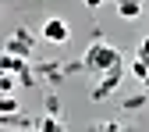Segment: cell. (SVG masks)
<instances>
[{"label": "cell", "instance_id": "obj_3", "mask_svg": "<svg viewBox=\"0 0 149 132\" xmlns=\"http://www.w3.org/2000/svg\"><path fill=\"white\" fill-rule=\"evenodd\" d=\"M32 47H36V36H32L29 29H18L11 40L4 43V54H18V57H25V54H32Z\"/></svg>", "mask_w": 149, "mask_h": 132}, {"label": "cell", "instance_id": "obj_15", "mask_svg": "<svg viewBox=\"0 0 149 132\" xmlns=\"http://www.w3.org/2000/svg\"><path fill=\"white\" fill-rule=\"evenodd\" d=\"M103 4H107V0H85V7H89V11H96V7H103Z\"/></svg>", "mask_w": 149, "mask_h": 132}, {"label": "cell", "instance_id": "obj_9", "mask_svg": "<svg viewBox=\"0 0 149 132\" xmlns=\"http://www.w3.org/2000/svg\"><path fill=\"white\" fill-rule=\"evenodd\" d=\"M39 75H43V79H61V64L46 61V64H39Z\"/></svg>", "mask_w": 149, "mask_h": 132}, {"label": "cell", "instance_id": "obj_2", "mask_svg": "<svg viewBox=\"0 0 149 132\" xmlns=\"http://www.w3.org/2000/svg\"><path fill=\"white\" fill-rule=\"evenodd\" d=\"M43 40L53 43V47H64V43L71 40L68 22H64V18H46V22H43Z\"/></svg>", "mask_w": 149, "mask_h": 132}, {"label": "cell", "instance_id": "obj_5", "mask_svg": "<svg viewBox=\"0 0 149 132\" xmlns=\"http://www.w3.org/2000/svg\"><path fill=\"white\" fill-rule=\"evenodd\" d=\"M29 64H25V57H18V54H4L0 57V71H11V75H22Z\"/></svg>", "mask_w": 149, "mask_h": 132}, {"label": "cell", "instance_id": "obj_4", "mask_svg": "<svg viewBox=\"0 0 149 132\" xmlns=\"http://www.w3.org/2000/svg\"><path fill=\"white\" fill-rule=\"evenodd\" d=\"M121 68H124V64H121ZM121 68H110V71L103 75V82H100L96 89H92V100H107V97H110V93H114V89H117V82H121V75H124Z\"/></svg>", "mask_w": 149, "mask_h": 132}, {"label": "cell", "instance_id": "obj_10", "mask_svg": "<svg viewBox=\"0 0 149 132\" xmlns=\"http://www.w3.org/2000/svg\"><path fill=\"white\" fill-rule=\"evenodd\" d=\"M18 111V100L14 97H0V114H14Z\"/></svg>", "mask_w": 149, "mask_h": 132}, {"label": "cell", "instance_id": "obj_14", "mask_svg": "<svg viewBox=\"0 0 149 132\" xmlns=\"http://www.w3.org/2000/svg\"><path fill=\"white\" fill-rule=\"evenodd\" d=\"M139 57H142V61H149V36L139 43Z\"/></svg>", "mask_w": 149, "mask_h": 132}, {"label": "cell", "instance_id": "obj_1", "mask_svg": "<svg viewBox=\"0 0 149 132\" xmlns=\"http://www.w3.org/2000/svg\"><path fill=\"white\" fill-rule=\"evenodd\" d=\"M82 64H85L89 71H96V75H107L110 68H121L124 61H121V50H117V47H107V43H100V40H96V43L85 50Z\"/></svg>", "mask_w": 149, "mask_h": 132}, {"label": "cell", "instance_id": "obj_11", "mask_svg": "<svg viewBox=\"0 0 149 132\" xmlns=\"http://www.w3.org/2000/svg\"><path fill=\"white\" fill-rule=\"evenodd\" d=\"M46 114L61 118V100H57V97H46Z\"/></svg>", "mask_w": 149, "mask_h": 132}, {"label": "cell", "instance_id": "obj_13", "mask_svg": "<svg viewBox=\"0 0 149 132\" xmlns=\"http://www.w3.org/2000/svg\"><path fill=\"white\" fill-rule=\"evenodd\" d=\"M96 132H124V128H121V125H117V121H103V125H100V128H96Z\"/></svg>", "mask_w": 149, "mask_h": 132}, {"label": "cell", "instance_id": "obj_7", "mask_svg": "<svg viewBox=\"0 0 149 132\" xmlns=\"http://www.w3.org/2000/svg\"><path fill=\"white\" fill-rule=\"evenodd\" d=\"M36 132H68V128H64V121H61V118L46 114V118H39V121H36Z\"/></svg>", "mask_w": 149, "mask_h": 132}, {"label": "cell", "instance_id": "obj_6", "mask_svg": "<svg viewBox=\"0 0 149 132\" xmlns=\"http://www.w3.org/2000/svg\"><path fill=\"white\" fill-rule=\"evenodd\" d=\"M117 14L128 18V22L139 18V14H142V0H117Z\"/></svg>", "mask_w": 149, "mask_h": 132}, {"label": "cell", "instance_id": "obj_8", "mask_svg": "<svg viewBox=\"0 0 149 132\" xmlns=\"http://www.w3.org/2000/svg\"><path fill=\"white\" fill-rule=\"evenodd\" d=\"M14 82H18V75L0 71V93H4V97H11V93H14Z\"/></svg>", "mask_w": 149, "mask_h": 132}, {"label": "cell", "instance_id": "obj_12", "mask_svg": "<svg viewBox=\"0 0 149 132\" xmlns=\"http://www.w3.org/2000/svg\"><path fill=\"white\" fill-rule=\"evenodd\" d=\"M36 79H39V75H32L29 68H25L22 75H18V82H22V86H36Z\"/></svg>", "mask_w": 149, "mask_h": 132}]
</instances>
